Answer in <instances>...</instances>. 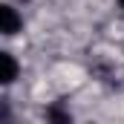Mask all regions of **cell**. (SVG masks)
<instances>
[{
	"instance_id": "6da1fadb",
	"label": "cell",
	"mask_w": 124,
	"mask_h": 124,
	"mask_svg": "<svg viewBox=\"0 0 124 124\" xmlns=\"http://www.w3.org/2000/svg\"><path fill=\"white\" fill-rule=\"evenodd\" d=\"M23 26V17L17 15L15 6H0V32L3 35H17Z\"/></svg>"
},
{
	"instance_id": "7a4b0ae2",
	"label": "cell",
	"mask_w": 124,
	"mask_h": 124,
	"mask_svg": "<svg viewBox=\"0 0 124 124\" xmlns=\"http://www.w3.org/2000/svg\"><path fill=\"white\" fill-rule=\"evenodd\" d=\"M0 63H3V75H0V81L3 84H12L15 78H17V61H15V55H9V52H0Z\"/></svg>"
},
{
	"instance_id": "3957f363",
	"label": "cell",
	"mask_w": 124,
	"mask_h": 124,
	"mask_svg": "<svg viewBox=\"0 0 124 124\" xmlns=\"http://www.w3.org/2000/svg\"><path fill=\"white\" fill-rule=\"evenodd\" d=\"M46 118H49V124H72V116H69V110L63 107L61 101L46 110Z\"/></svg>"
},
{
	"instance_id": "277c9868",
	"label": "cell",
	"mask_w": 124,
	"mask_h": 124,
	"mask_svg": "<svg viewBox=\"0 0 124 124\" xmlns=\"http://www.w3.org/2000/svg\"><path fill=\"white\" fill-rule=\"evenodd\" d=\"M118 3H121V9H124V0H118Z\"/></svg>"
}]
</instances>
